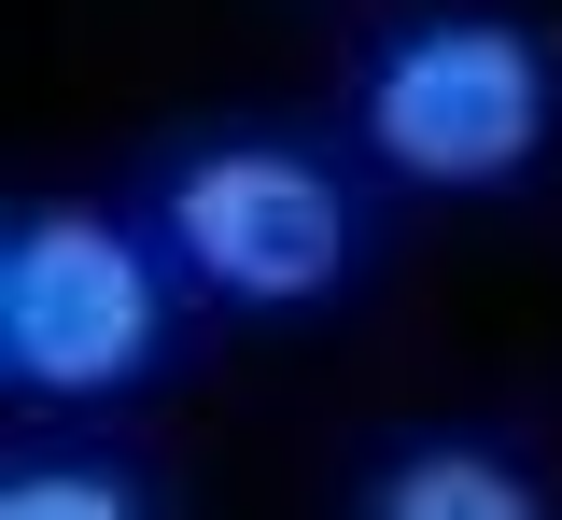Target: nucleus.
<instances>
[{"instance_id":"f03ea898","label":"nucleus","mask_w":562,"mask_h":520,"mask_svg":"<svg viewBox=\"0 0 562 520\" xmlns=\"http://www.w3.org/2000/svg\"><path fill=\"white\" fill-rule=\"evenodd\" d=\"M366 142L408 183H520L549 142V57L506 14H436L366 71Z\"/></svg>"},{"instance_id":"39448f33","label":"nucleus","mask_w":562,"mask_h":520,"mask_svg":"<svg viewBox=\"0 0 562 520\" xmlns=\"http://www.w3.org/2000/svg\"><path fill=\"white\" fill-rule=\"evenodd\" d=\"M140 493L113 478V464H14L0 478V520H127Z\"/></svg>"},{"instance_id":"20e7f679","label":"nucleus","mask_w":562,"mask_h":520,"mask_svg":"<svg viewBox=\"0 0 562 520\" xmlns=\"http://www.w3.org/2000/svg\"><path fill=\"white\" fill-rule=\"evenodd\" d=\"M380 520H535V478L506 450H408L380 478Z\"/></svg>"},{"instance_id":"7ed1b4c3","label":"nucleus","mask_w":562,"mask_h":520,"mask_svg":"<svg viewBox=\"0 0 562 520\" xmlns=\"http://www.w3.org/2000/svg\"><path fill=\"white\" fill-rule=\"evenodd\" d=\"M169 253L239 309H310L351 268V197L281 142H225L169 183Z\"/></svg>"},{"instance_id":"f257e3e1","label":"nucleus","mask_w":562,"mask_h":520,"mask_svg":"<svg viewBox=\"0 0 562 520\" xmlns=\"http://www.w3.org/2000/svg\"><path fill=\"white\" fill-rule=\"evenodd\" d=\"M155 324H169L155 253L113 212H85V197L14 212V239H0V366L29 394H113V380H140L155 366Z\"/></svg>"}]
</instances>
